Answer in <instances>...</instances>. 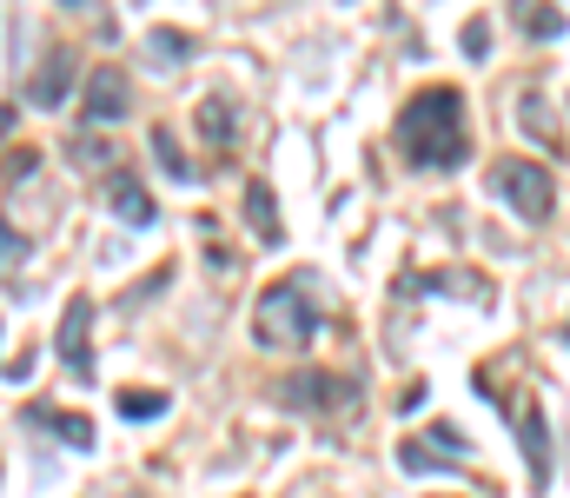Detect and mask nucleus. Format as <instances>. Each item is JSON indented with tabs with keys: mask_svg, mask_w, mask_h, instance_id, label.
<instances>
[{
	"mask_svg": "<svg viewBox=\"0 0 570 498\" xmlns=\"http://www.w3.org/2000/svg\"><path fill=\"white\" fill-rule=\"evenodd\" d=\"M399 154L412 173H451L464 166L471 140H464V94L458 87H425L399 107Z\"/></svg>",
	"mask_w": 570,
	"mask_h": 498,
	"instance_id": "obj_1",
	"label": "nucleus"
},
{
	"mask_svg": "<svg viewBox=\"0 0 570 498\" xmlns=\"http://www.w3.org/2000/svg\"><path fill=\"white\" fill-rule=\"evenodd\" d=\"M253 339L259 345H312L318 339V306H312V293H305V280H285V286H266L259 293V313H253Z\"/></svg>",
	"mask_w": 570,
	"mask_h": 498,
	"instance_id": "obj_2",
	"label": "nucleus"
},
{
	"mask_svg": "<svg viewBox=\"0 0 570 498\" xmlns=\"http://www.w3.org/2000/svg\"><path fill=\"white\" fill-rule=\"evenodd\" d=\"M491 193H498L524 226H544V219H551V199H558L551 166H538V160H498L491 166Z\"/></svg>",
	"mask_w": 570,
	"mask_h": 498,
	"instance_id": "obj_3",
	"label": "nucleus"
},
{
	"mask_svg": "<svg viewBox=\"0 0 570 498\" xmlns=\"http://www.w3.org/2000/svg\"><path fill=\"white\" fill-rule=\"evenodd\" d=\"M279 399L292 412H338V406H358V385L338 379V372H292L279 385Z\"/></svg>",
	"mask_w": 570,
	"mask_h": 498,
	"instance_id": "obj_4",
	"label": "nucleus"
},
{
	"mask_svg": "<svg viewBox=\"0 0 570 498\" xmlns=\"http://www.w3.org/2000/svg\"><path fill=\"white\" fill-rule=\"evenodd\" d=\"M127 114H134L127 74H120V67H94V74H87V94H80V120H87V127H114V120H127Z\"/></svg>",
	"mask_w": 570,
	"mask_h": 498,
	"instance_id": "obj_5",
	"label": "nucleus"
},
{
	"mask_svg": "<svg viewBox=\"0 0 570 498\" xmlns=\"http://www.w3.org/2000/svg\"><path fill=\"white\" fill-rule=\"evenodd\" d=\"M60 359L73 379H94V300H73L60 320Z\"/></svg>",
	"mask_w": 570,
	"mask_h": 498,
	"instance_id": "obj_6",
	"label": "nucleus"
},
{
	"mask_svg": "<svg viewBox=\"0 0 570 498\" xmlns=\"http://www.w3.org/2000/svg\"><path fill=\"white\" fill-rule=\"evenodd\" d=\"M73 74H80V60H73V53H47V60H40V74L27 80V107L53 114V107L73 94Z\"/></svg>",
	"mask_w": 570,
	"mask_h": 498,
	"instance_id": "obj_7",
	"label": "nucleus"
},
{
	"mask_svg": "<svg viewBox=\"0 0 570 498\" xmlns=\"http://www.w3.org/2000/svg\"><path fill=\"white\" fill-rule=\"evenodd\" d=\"M518 446H524L531 486L544 492V486H551V426H544V412H538V406H524V412H518Z\"/></svg>",
	"mask_w": 570,
	"mask_h": 498,
	"instance_id": "obj_8",
	"label": "nucleus"
},
{
	"mask_svg": "<svg viewBox=\"0 0 570 498\" xmlns=\"http://www.w3.org/2000/svg\"><path fill=\"white\" fill-rule=\"evenodd\" d=\"M107 206H114L120 226H134V233H146V226L159 219V213H153V193H146L134 173H114V179H107Z\"/></svg>",
	"mask_w": 570,
	"mask_h": 498,
	"instance_id": "obj_9",
	"label": "nucleus"
},
{
	"mask_svg": "<svg viewBox=\"0 0 570 498\" xmlns=\"http://www.w3.org/2000/svg\"><path fill=\"white\" fill-rule=\"evenodd\" d=\"M246 226H253V240H259V246H279V240H285L279 199H273V186H266V179H246Z\"/></svg>",
	"mask_w": 570,
	"mask_h": 498,
	"instance_id": "obj_10",
	"label": "nucleus"
},
{
	"mask_svg": "<svg viewBox=\"0 0 570 498\" xmlns=\"http://www.w3.org/2000/svg\"><path fill=\"white\" fill-rule=\"evenodd\" d=\"M20 426H47L60 446H73V452H94V426H87V419H73V412H53V406H27V412H20Z\"/></svg>",
	"mask_w": 570,
	"mask_h": 498,
	"instance_id": "obj_11",
	"label": "nucleus"
},
{
	"mask_svg": "<svg viewBox=\"0 0 570 498\" xmlns=\"http://www.w3.org/2000/svg\"><path fill=\"white\" fill-rule=\"evenodd\" d=\"M153 160L166 166V173H173L179 186H193V179H199V166H186V154H179V140H173L166 127H153Z\"/></svg>",
	"mask_w": 570,
	"mask_h": 498,
	"instance_id": "obj_12",
	"label": "nucleus"
},
{
	"mask_svg": "<svg viewBox=\"0 0 570 498\" xmlns=\"http://www.w3.org/2000/svg\"><path fill=\"white\" fill-rule=\"evenodd\" d=\"M518 27H524L531 40H558V33H564V13H558V7H538V0H524V7H518Z\"/></svg>",
	"mask_w": 570,
	"mask_h": 498,
	"instance_id": "obj_13",
	"label": "nucleus"
},
{
	"mask_svg": "<svg viewBox=\"0 0 570 498\" xmlns=\"http://www.w3.org/2000/svg\"><path fill=\"white\" fill-rule=\"evenodd\" d=\"M199 134L213 140V147H233V107L213 94V100H199Z\"/></svg>",
	"mask_w": 570,
	"mask_h": 498,
	"instance_id": "obj_14",
	"label": "nucleus"
},
{
	"mask_svg": "<svg viewBox=\"0 0 570 498\" xmlns=\"http://www.w3.org/2000/svg\"><path fill=\"white\" fill-rule=\"evenodd\" d=\"M146 47H153L159 60H186V53H193V40H186L179 27H153V33H146Z\"/></svg>",
	"mask_w": 570,
	"mask_h": 498,
	"instance_id": "obj_15",
	"label": "nucleus"
},
{
	"mask_svg": "<svg viewBox=\"0 0 570 498\" xmlns=\"http://www.w3.org/2000/svg\"><path fill=\"white\" fill-rule=\"evenodd\" d=\"M166 392H120V419H159Z\"/></svg>",
	"mask_w": 570,
	"mask_h": 498,
	"instance_id": "obj_16",
	"label": "nucleus"
},
{
	"mask_svg": "<svg viewBox=\"0 0 570 498\" xmlns=\"http://www.w3.org/2000/svg\"><path fill=\"white\" fill-rule=\"evenodd\" d=\"M399 466H405V472H438L444 452H438V446H419V439H405V446H399Z\"/></svg>",
	"mask_w": 570,
	"mask_h": 498,
	"instance_id": "obj_17",
	"label": "nucleus"
},
{
	"mask_svg": "<svg viewBox=\"0 0 570 498\" xmlns=\"http://www.w3.org/2000/svg\"><path fill=\"white\" fill-rule=\"evenodd\" d=\"M524 134H538V140H558V127L544 120V100H538V94H524Z\"/></svg>",
	"mask_w": 570,
	"mask_h": 498,
	"instance_id": "obj_18",
	"label": "nucleus"
},
{
	"mask_svg": "<svg viewBox=\"0 0 570 498\" xmlns=\"http://www.w3.org/2000/svg\"><path fill=\"white\" fill-rule=\"evenodd\" d=\"M431 446H438L444 459H464V452H471V439H464L458 426H431Z\"/></svg>",
	"mask_w": 570,
	"mask_h": 498,
	"instance_id": "obj_19",
	"label": "nucleus"
},
{
	"mask_svg": "<svg viewBox=\"0 0 570 498\" xmlns=\"http://www.w3.org/2000/svg\"><path fill=\"white\" fill-rule=\"evenodd\" d=\"M33 166H40V154H33V147H27V154L13 147V154H7V186H27V179H33Z\"/></svg>",
	"mask_w": 570,
	"mask_h": 498,
	"instance_id": "obj_20",
	"label": "nucleus"
},
{
	"mask_svg": "<svg viewBox=\"0 0 570 498\" xmlns=\"http://www.w3.org/2000/svg\"><path fill=\"white\" fill-rule=\"evenodd\" d=\"M464 53H471V60L491 53V20H464Z\"/></svg>",
	"mask_w": 570,
	"mask_h": 498,
	"instance_id": "obj_21",
	"label": "nucleus"
},
{
	"mask_svg": "<svg viewBox=\"0 0 570 498\" xmlns=\"http://www.w3.org/2000/svg\"><path fill=\"white\" fill-rule=\"evenodd\" d=\"M7 379H13V385H27V379H33V345H27V352H13V365H7Z\"/></svg>",
	"mask_w": 570,
	"mask_h": 498,
	"instance_id": "obj_22",
	"label": "nucleus"
},
{
	"mask_svg": "<svg viewBox=\"0 0 570 498\" xmlns=\"http://www.w3.org/2000/svg\"><path fill=\"white\" fill-rule=\"evenodd\" d=\"M564 339H570V332H564Z\"/></svg>",
	"mask_w": 570,
	"mask_h": 498,
	"instance_id": "obj_23",
	"label": "nucleus"
}]
</instances>
